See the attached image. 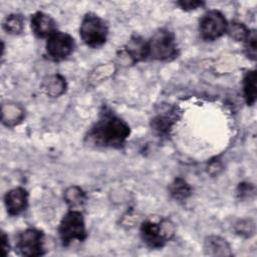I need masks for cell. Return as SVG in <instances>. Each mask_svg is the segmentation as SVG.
Segmentation results:
<instances>
[{
	"instance_id": "obj_1",
	"label": "cell",
	"mask_w": 257,
	"mask_h": 257,
	"mask_svg": "<svg viewBox=\"0 0 257 257\" xmlns=\"http://www.w3.org/2000/svg\"><path fill=\"white\" fill-rule=\"evenodd\" d=\"M131 134L130 125L110 109L104 107L88 131L85 140L99 148L120 149Z\"/></svg>"
},
{
	"instance_id": "obj_2",
	"label": "cell",
	"mask_w": 257,
	"mask_h": 257,
	"mask_svg": "<svg viewBox=\"0 0 257 257\" xmlns=\"http://www.w3.org/2000/svg\"><path fill=\"white\" fill-rule=\"evenodd\" d=\"M178 55L179 49L175 34L169 29H159L147 41V59L170 61Z\"/></svg>"
},
{
	"instance_id": "obj_3",
	"label": "cell",
	"mask_w": 257,
	"mask_h": 257,
	"mask_svg": "<svg viewBox=\"0 0 257 257\" xmlns=\"http://www.w3.org/2000/svg\"><path fill=\"white\" fill-rule=\"evenodd\" d=\"M141 237L152 249H160L175 234V226L169 219H147L141 225Z\"/></svg>"
},
{
	"instance_id": "obj_4",
	"label": "cell",
	"mask_w": 257,
	"mask_h": 257,
	"mask_svg": "<svg viewBox=\"0 0 257 257\" xmlns=\"http://www.w3.org/2000/svg\"><path fill=\"white\" fill-rule=\"evenodd\" d=\"M58 234L63 246H68L75 240L84 241L87 234L82 213L79 210L70 209L60 221Z\"/></svg>"
},
{
	"instance_id": "obj_5",
	"label": "cell",
	"mask_w": 257,
	"mask_h": 257,
	"mask_svg": "<svg viewBox=\"0 0 257 257\" xmlns=\"http://www.w3.org/2000/svg\"><path fill=\"white\" fill-rule=\"evenodd\" d=\"M82 41L89 47L96 48L103 45L107 39L108 27L103 19L94 13H86L79 27Z\"/></svg>"
},
{
	"instance_id": "obj_6",
	"label": "cell",
	"mask_w": 257,
	"mask_h": 257,
	"mask_svg": "<svg viewBox=\"0 0 257 257\" xmlns=\"http://www.w3.org/2000/svg\"><path fill=\"white\" fill-rule=\"evenodd\" d=\"M15 251L24 257H36L45 254L44 234L42 231L28 228L16 237Z\"/></svg>"
},
{
	"instance_id": "obj_7",
	"label": "cell",
	"mask_w": 257,
	"mask_h": 257,
	"mask_svg": "<svg viewBox=\"0 0 257 257\" xmlns=\"http://www.w3.org/2000/svg\"><path fill=\"white\" fill-rule=\"evenodd\" d=\"M228 29L225 16L218 10H209L200 20L199 31L206 41H214L223 36Z\"/></svg>"
},
{
	"instance_id": "obj_8",
	"label": "cell",
	"mask_w": 257,
	"mask_h": 257,
	"mask_svg": "<svg viewBox=\"0 0 257 257\" xmlns=\"http://www.w3.org/2000/svg\"><path fill=\"white\" fill-rule=\"evenodd\" d=\"M75 47L74 39L67 33L55 31L46 41V53L53 61H62L72 54Z\"/></svg>"
},
{
	"instance_id": "obj_9",
	"label": "cell",
	"mask_w": 257,
	"mask_h": 257,
	"mask_svg": "<svg viewBox=\"0 0 257 257\" xmlns=\"http://www.w3.org/2000/svg\"><path fill=\"white\" fill-rule=\"evenodd\" d=\"M4 203L10 216H17L24 212L28 206V192L21 187L14 188L6 193Z\"/></svg>"
},
{
	"instance_id": "obj_10",
	"label": "cell",
	"mask_w": 257,
	"mask_h": 257,
	"mask_svg": "<svg viewBox=\"0 0 257 257\" xmlns=\"http://www.w3.org/2000/svg\"><path fill=\"white\" fill-rule=\"evenodd\" d=\"M30 26L32 32L38 38H48L52 33L56 31V25L53 18L41 11L35 12L33 15H31Z\"/></svg>"
},
{
	"instance_id": "obj_11",
	"label": "cell",
	"mask_w": 257,
	"mask_h": 257,
	"mask_svg": "<svg viewBox=\"0 0 257 257\" xmlns=\"http://www.w3.org/2000/svg\"><path fill=\"white\" fill-rule=\"evenodd\" d=\"M179 117V110L177 107H174L166 113L155 116L151 120L152 130L159 136H167L170 134L172 127L178 121Z\"/></svg>"
},
{
	"instance_id": "obj_12",
	"label": "cell",
	"mask_w": 257,
	"mask_h": 257,
	"mask_svg": "<svg viewBox=\"0 0 257 257\" xmlns=\"http://www.w3.org/2000/svg\"><path fill=\"white\" fill-rule=\"evenodd\" d=\"M124 53L132 63L147 59V40L140 35H133L124 46Z\"/></svg>"
},
{
	"instance_id": "obj_13",
	"label": "cell",
	"mask_w": 257,
	"mask_h": 257,
	"mask_svg": "<svg viewBox=\"0 0 257 257\" xmlns=\"http://www.w3.org/2000/svg\"><path fill=\"white\" fill-rule=\"evenodd\" d=\"M204 250L207 255L211 256H230L232 255L228 242L219 236H209L204 243Z\"/></svg>"
},
{
	"instance_id": "obj_14",
	"label": "cell",
	"mask_w": 257,
	"mask_h": 257,
	"mask_svg": "<svg viewBox=\"0 0 257 257\" xmlns=\"http://www.w3.org/2000/svg\"><path fill=\"white\" fill-rule=\"evenodd\" d=\"M44 93L50 97H58L66 90V81L60 74H52L45 77L41 83Z\"/></svg>"
},
{
	"instance_id": "obj_15",
	"label": "cell",
	"mask_w": 257,
	"mask_h": 257,
	"mask_svg": "<svg viewBox=\"0 0 257 257\" xmlns=\"http://www.w3.org/2000/svg\"><path fill=\"white\" fill-rule=\"evenodd\" d=\"M171 197L177 201H185L192 195V187L182 178H176L169 186Z\"/></svg>"
},
{
	"instance_id": "obj_16",
	"label": "cell",
	"mask_w": 257,
	"mask_h": 257,
	"mask_svg": "<svg viewBox=\"0 0 257 257\" xmlns=\"http://www.w3.org/2000/svg\"><path fill=\"white\" fill-rule=\"evenodd\" d=\"M64 201L72 210H78L86 201V195L78 186H70L64 192Z\"/></svg>"
},
{
	"instance_id": "obj_17",
	"label": "cell",
	"mask_w": 257,
	"mask_h": 257,
	"mask_svg": "<svg viewBox=\"0 0 257 257\" xmlns=\"http://www.w3.org/2000/svg\"><path fill=\"white\" fill-rule=\"evenodd\" d=\"M24 116L23 109L16 104H3L2 106V121L7 126L17 124Z\"/></svg>"
},
{
	"instance_id": "obj_18",
	"label": "cell",
	"mask_w": 257,
	"mask_h": 257,
	"mask_svg": "<svg viewBox=\"0 0 257 257\" xmlns=\"http://www.w3.org/2000/svg\"><path fill=\"white\" fill-rule=\"evenodd\" d=\"M243 92L248 105H253L256 100V72L250 70L243 79Z\"/></svg>"
},
{
	"instance_id": "obj_19",
	"label": "cell",
	"mask_w": 257,
	"mask_h": 257,
	"mask_svg": "<svg viewBox=\"0 0 257 257\" xmlns=\"http://www.w3.org/2000/svg\"><path fill=\"white\" fill-rule=\"evenodd\" d=\"M3 29L12 35L20 34L24 29V18L21 14H10L3 20Z\"/></svg>"
},
{
	"instance_id": "obj_20",
	"label": "cell",
	"mask_w": 257,
	"mask_h": 257,
	"mask_svg": "<svg viewBox=\"0 0 257 257\" xmlns=\"http://www.w3.org/2000/svg\"><path fill=\"white\" fill-rule=\"evenodd\" d=\"M250 29H248L243 23L232 22L228 24L227 33L229 36L236 41H245L250 34Z\"/></svg>"
},
{
	"instance_id": "obj_21",
	"label": "cell",
	"mask_w": 257,
	"mask_h": 257,
	"mask_svg": "<svg viewBox=\"0 0 257 257\" xmlns=\"http://www.w3.org/2000/svg\"><path fill=\"white\" fill-rule=\"evenodd\" d=\"M245 42V46H244V50L245 53L247 55L248 58L252 59V60H256V32L255 30L250 31L249 36L247 37V39L244 41Z\"/></svg>"
},
{
	"instance_id": "obj_22",
	"label": "cell",
	"mask_w": 257,
	"mask_h": 257,
	"mask_svg": "<svg viewBox=\"0 0 257 257\" xmlns=\"http://www.w3.org/2000/svg\"><path fill=\"white\" fill-rule=\"evenodd\" d=\"M236 231H237V233H239L241 235L250 236V235L254 234L255 225L251 220H243L237 224Z\"/></svg>"
},
{
	"instance_id": "obj_23",
	"label": "cell",
	"mask_w": 257,
	"mask_h": 257,
	"mask_svg": "<svg viewBox=\"0 0 257 257\" xmlns=\"http://www.w3.org/2000/svg\"><path fill=\"white\" fill-rule=\"evenodd\" d=\"M177 4L182 9H184L186 11H191V10H195L199 7H202L205 3L203 1H199V0H182V1H179Z\"/></svg>"
},
{
	"instance_id": "obj_24",
	"label": "cell",
	"mask_w": 257,
	"mask_h": 257,
	"mask_svg": "<svg viewBox=\"0 0 257 257\" xmlns=\"http://www.w3.org/2000/svg\"><path fill=\"white\" fill-rule=\"evenodd\" d=\"M238 195L241 198H250L254 195V187L252 184L242 183L238 187Z\"/></svg>"
},
{
	"instance_id": "obj_25",
	"label": "cell",
	"mask_w": 257,
	"mask_h": 257,
	"mask_svg": "<svg viewBox=\"0 0 257 257\" xmlns=\"http://www.w3.org/2000/svg\"><path fill=\"white\" fill-rule=\"evenodd\" d=\"M1 240H2V248H3V255L6 256L10 250V245H9V240H8V236L5 234V232L1 233Z\"/></svg>"
}]
</instances>
